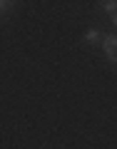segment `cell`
Wrapping results in <instances>:
<instances>
[{
    "label": "cell",
    "instance_id": "cell-2",
    "mask_svg": "<svg viewBox=\"0 0 117 149\" xmlns=\"http://www.w3.org/2000/svg\"><path fill=\"white\" fill-rule=\"evenodd\" d=\"M105 10H107V13H115V10H117V3H115V0H110V3H105Z\"/></svg>",
    "mask_w": 117,
    "mask_h": 149
},
{
    "label": "cell",
    "instance_id": "cell-3",
    "mask_svg": "<svg viewBox=\"0 0 117 149\" xmlns=\"http://www.w3.org/2000/svg\"><path fill=\"white\" fill-rule=\"evenodd\" d=\"M97 37H100V35H97V30H90V32H87V42H95Z\"/></svg>",
    "mask_w": 117,
    "mask_h": 149
},
{
    "label": "cell",
    "instance_id": "cell-4",
    "mask_svg": "<svg viewBox=\"0 0 117 149\" xmlns=\"http://www.w3.org/2000/svg\"><path fill=\"white\" fill-rule=\"evenodd\" d=\"M112 22H115V25H117V13H115V15H112Z\"/></svg>",
    "mask_w": 117,
    "mask_h": 149
},
{
    "label": "cell",
    "instance_id": "cell-1",
    "mask_svg": "<svg viewBox=\"0 0 117 149\" xmlns=\"http://www.w3.org/2000/svg\"><path fill=\"white\" fill-rule=\"evenodd\" d=\"M102 47H105V52H107V57H110V62H117V37H115V35H107Z\"/></svg>",
    "mask_w": 117,
    "mask_h": 149
}]
</instances>
